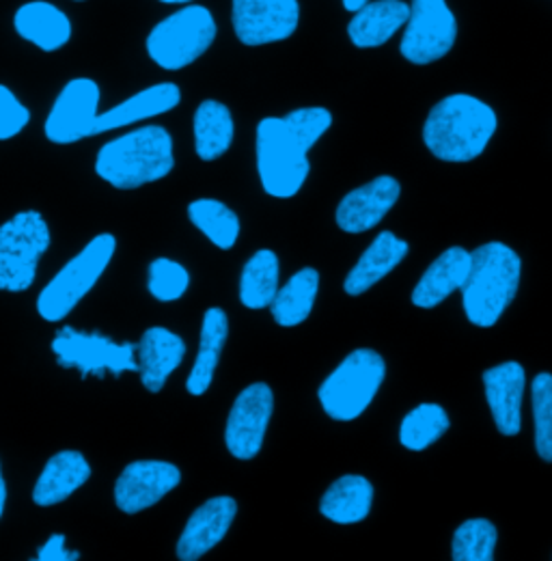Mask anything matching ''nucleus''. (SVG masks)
I'll use <instances>...</instances> for the list:
<instances>
[{
	"instance_id": "obj_1",
	"label": "nucleus",
	"mask_w": 552,
	"mask_h": 561,
	"mask_svg": "<svg viewBox=\"0 0 552 561\" xmlns=\"http://www.w3.org/2000/svg\"><path fill=\"white\" fill-rule=\"evenodd\" d=\"M175 169L173 137L162 126H142L108 140L95 158V173L117 191L164 180Z\"/></svg>"
},
{
	"instance_id": "obj_2",
	"label": "nucleus",
	"mask_w": 552,
	"mask_h": 561,
	"mask_svg": "<svg viewBox=\"0 0 552 561\" xmlns=\"http://www.w3.org/2000/svg\"><path fill=\"white\" fill-rule=\"evenodd\" d=\"M496 113L482 100L456 93L440 100L427 115L423 140L445 162H469L482 156L496 133Z\"/></svg>"
},
{
	"instance_id": "obj_3",
	"label": "nucleus",
	"mask_w": 552,
	"mask_h": 561,
	"mask_svg": "<svg viewBox=\"0 0 552 561\" xmlns=\"http://www.w3.org/2000/svg\"><path fill=\"white\" fill-rule=\"evenodd\" d=\"M522 262L503 242H487L473 253L471 273L462 287V305L471 324L490 329L518 294Z\"/></svg>"
},
{
	"instance_id": "obj_4",
	"label": "nucleus",
	"mask_w": 552,
	"mask_h": 561,
	"mask_svg": "<svg viewBox=\"0 0 552 561\" xmlns=\"http://www.w3.org/2000/svg\"><path fill=\"white\" fill-rule=\"evenodd\" d=\"M117 251V238L113 233L95 236L78 255L53 277L37 296V313L42 320L57 324L82 302V298L97 285L111 266Z\"/></svg>"
},
{
	"instance_id": "obj_5",
	"label": "nucleus",
	"mask_w": 552,
	"mask_h": 561,
	"mask_svg": "<svg viewBox=\"0 0 552 561\" xmlns=\"http://www.w3.org/2000/svg\"><path fill=\"white\" fill-rule=\"evenodd\" d=\"M216 20L204 4H184L160 20L147 35L145 48L149 59L166 71L193 66L216 39Z\"/></svg>"
},
{
	"instance_id": "obj_6",
	"label": "nucleus",
	"mask_w": 552,
	"mask_h": 561,
	"mask_svg": "<svg viewBox=\"0 0 552 561\" xmlns=\"http://www.w3.org/2000/svg\"><path fill=\"white\" fill-rule=\"evenodd\" d=\"M50 244L53 233L39 211H18L4 220L0 225V291L31 289Z\"/></svg>"
},
{
	"instance_id": "obj_7",
	"label": "nucleus",
	"mask_w": 552,
	"mask_h": 561,
	"mask_svg": "<svg viewBox=\"0 0 552 561\" xmlns=\"http://www.w3.org/2000/svg\"><path fill=\"white\" fill-rule=\"evenodd\" d=\"M384 376L387 363L378 352L369 348L349 352L322 382L318 393L320 404L333 420H358L373 402Z\"/></svg>"
},
{
	"instance_id": "obj_8",
	"label": "nucleus",
	"mask_w": 552,
	"mask_h": 561,
	"mask_svg": "<svg viewBox=\"0 0 552 561\" xmlns=\"http://www.w3.org/2000/svg\"><path fill=\"white\" fill-rule=\"evenodd\" d=\"M307 147L291 135L283 117H266L257 126V171L262 186L276 199L294 197L309 178Z\"/></svg>"
},
{
	"instance_id": "obj_9",
	"label": "nucleus",
	"mask_w": 552,
	"mask_h": 561,
	"mask_svg": "<svg viewBox=\"0 0 552 561\" xmlns=\"http://www.w3.org/2000/svg\"><path fill=\"white\" fill-rule=\"evenodd\" d=\"M53 352L61 367L78 369L82 378H104V374L119 378L124 371H137V344H115L100 333L64 327L53 340Z\"/></svg>"
},
{
	"instance_id": "obj_10",
	"label": "nucleus",
	"mask_w": 552,
	"mask_h": 561,
	"mask_svg": "<svg viewBox=\"0 0 552 561\" xmlns=\"http://www.w3.org/2000/svg\"><path fill=\"white\" fill-rule=\"evenodd\" d=\"M402 37V55L414 66H429L451 53L458 39V20L447 0H411Z\"/></svg>"
},
{
	"instance_id": "obj_11",
	"label": "nucleus",
	"mask_w": 552,
	"mask_h": 561,
	"mask_svg": "<svg viewBox=\"0 0 552 561\" xmlns=\"http://www.w3.org/2000/svg\"><path fill=\"white\" fill-rule=\"evenodd\" d=\"M102 89L91 78H73L57 95L44 133L55 145H73L95 137V122L100 115Z\"/></svg>"
},
{
	"instance_id": "obj_12",
	"label": "nucleus",
	"mask_w": 552,
	"mask_h": 561,
	"mask_svg": "<svg viewBox=\"0 0 552 561\" xmlns=\"http://www.w3.org/2000/svg\"><path fill=\"white\" fill-rule=\"evenodd\" d=\"M273 411L275 396L266 382H255L235 398L225 427V445L233 458L253 460L260 454Z\"/></svg>"
},
{
	"instance_id": "obj_13",
	"label": "nucleus",
	"mask_w": 552,
	"mask_h": 561,
	"mask_svg": "<svg viewBox=\"0 0 552 561\" xmlns=\"http://www.w3.org/2000/svg\"><path fill=\"white\" fill-rule=\"evenodd\" d=\"M231 20L246 46H266L291 37L300 22L298 0H233Z\"/></svg>"
},
{
	"instance_id": "obj_14",
	"label": "nucleus",
	"mask_w": 552,
	"mask_h": 561,
	"mask_svg": "<svg viewBox=\"0 0 552 561\" xmlns=\"http://www.w3.org/2000/svg\"><path fill=\"white\" fill-rule=\"evenodd\" d=\"M182 482V471L164 460H135L115 482V505L124 514H140L160 503Z\"/></svg>"
},
{
	"instance_id": "obj_15",
	"label": "nucleus",
	"mask_w": 552,
	"mask_h": 561,
	"mask_svg": "<svg viewBox=\"0 0 552 561\" xmlns=\"http://www.w3.org/2000/svg\"><path fill=\"white\" fill-rule=\"evenodd\" d=\"M483 387L498 432L503 436H516L522 430V400L527 389L525 367L518 360L494 365L485 369Z\"/></svg>"
},
{
	"instance_id": "obj_16",
	"label": "nucleus",
	"mask_w": 552,
	"mask_h": 561,
	"mask_svg": "<svg viewBox=\"0 0 552 561\" xmlns=\"http://www.w3.org/2000/svg\"><path fill=\"white\" fill-rule=\"evenodd\" d=\"M238 514V503L233 496H211L204 505H199L180 540H177V558L182 561L202 560L209 553L231 529Z\"/></svg>"
},
{
	"instance_id": "obj_17",
	"label": "nucleus",
	"mask_w": 552,
	"mask_h": 561,
	"mask_svg": "<svg viewBox=\"0 0 552 561\" xmlns=\"http://www.w3.org/2000/svg\"><path fill=\"white\" fill-rule=\"evenodd\" d=\"M402 186L391 175H380L369 184L347 193L337 208V225L347 233H365L376 227L398 204Z\"/></svg>"
},
{
	"instance_id": "obj_18",
	"label": "nucleus",
	"mask_w": 552,
	"mask_h": 561,
	"mask_svg": "<svg viewBox=\"0 0 552 561\" xmlns=\"http://www.w3.org/2000/svg\"><path fill=\"white\" fill-rule=\"evenodd\" d=\"M184 356L186 344L177 333L164 327L147 329L137 344V374L142 387L149 393H160Z\"/></svg>"
},
{
	"instance_id": "obj_19",
	"label": "nucleus",
	"mask_w": 552,
	"mask_h": 561,
	"mask_svg": "<svg viewBox=\"0 0 552 561\" xmlns=\"http://www.w3.org/2000/svg\"><path fill=\"white\" fill-rule=\"evenodd\" d=\"M180 102H182V91L175 82L151 84L135 95H130L122 104L100 113L97 122H95V137L135 126L138 122L160 117V115L177 108Z\"/></svg>"
},
{
	"instance_id": "obj_20",
	"label": "nucleus",
	"mask_w": 552,
	"mask_h": 561,
	"mask_svg": "<svg viewBox=\"0 0 552 561\" xmlns=\"http://www.w3.org/2000/svg\"><path fill=\"white\" fill-rule=\"evenodd\" d=\"M15 33L42 53H59L71 39L73 26L66 11L48 0H28L13 15Z\"/></svg>"
},
{
	"instance_id": "obj_21",
	"label": "nucleus",
	"mask_w": 552,
	"mask_h": 561,
	"mask_svg": "<svg viewBox=\"0 0 552 561\" xmlns=\"http://www.w3.org/2000/svg\"><path fill=\"white\" fill-rule=\"evenodd\" d=\"M473 253L462 247L447 249L434 264L423 273L413 289V302L421 309H434L453 291L462 289L471 273Z\"/></svg>"
},
{
	"instance_id": "obj_22",
	"label": "nucleus",
	"mask_w": 552,
	"mask_h": 561,
	"mask_svg": "<svg viewBox=\"0 0 552 561\" xmlns=\"http://www.w3.org/2000/svg\"><path fill=\"white\" fill-rule=\"evenodd\" d=\"M411 7L404 0H369L354 11L347 26L349 42L356 48L384 46L409 22Z\"/></svg>"
},
{
	"instance_id": "obj_23",
	"label": "nucleus",
	"mask_w": 552,
	"mask_h": 561,
	"mask_svg": "<svg viewBox=\"0 0 552 561\" xmlns=\"http://www.w3.org/2000/svg\"><path fill=\"white\" fill-rule=\"evenodd\" d=\"M89 480H91V465L80 451L76 449L59 451L42 469L33 489V501L39 507L59 505L68 501L78 489H82Z\"/></svg>"
},
{
	"instance_id": "obj_24",
	"label": "nucleus",
	"mask_w": 552,
	"mask_h": 561,
	"mask_svg": "<svg viewBox=\"0 0 552 561\" xmlns=\"http://www.w3.org/2000/svg\"><path fill=\"white\" fill-rule=\"evenodd\" d=\"M409 242L400 240L391 231H382L345 277V291L349 296H360L371 289L378 280L384 279L393 268L402 264V260L409 255Z\"/></svg>"
},
{
	"instance_id": "obj_25",
	"label": "nucleus",
	"mask_w": 552,
	"mask_h": 561,
	"mask_svg": "<svg viewBox=\"0 0 552 561\" xmlns=\"http://www.w3.org/2000/svg\"><path fill=\"white\" fill-rule=\"evenodd\" d=\"M229 337V318L220 307H209L204 316L202 324V337H199V352L195 358V365L191 369V376L186 380V391L195 398H202L211 387L218 360L222 348Z\"/></svg>"
},
{
	"instance_id": "obj_26",
	"label": "nucleus",
	"mask_w": 552,
	"mask_h": 561,
	"mask_svg": "<svg viewBox=\"0 0 552 561\" xmlns=\"http://www.w3.org/2000/svg\"><path fill=\"white\" fill-rule=\"evenodd\" d=\"M373 486L363 476H344L324 492L320 512L340 525H354L367 518L371 512Z\"/></svg>"
},
{
	"instance_id": "obj_27",
	"label": "nucleus",
	"mask_w": 552,
	"mask_h": 561,
	"mask_svg": "<svg viewBox=\"0 0 552 561\" xmlns=\"http://www.w3.org/2000/svg\"><path fill=\"white\" fill-rule=\"evenodd\" d=\"M193 133H195V151L204 162L218 160L225 156L233 142L235 126L231 111L216 100H206L199 104L195 111V122H193Z\"/></svg>"
},
{
	"instance_id": "obj_28",
	"label": "nucleus",
	"mask_w": 552,
	"mask_h": 561,
	"mask_svg": "<svg viewBox=\"0 0 552 561\" xmlns=\"http://www.w3.org/2000/svg\"><path fill=\"white\" fill-rule=\"evenodd\" d=\"M320 289V273L313 268L298 271L283 287L276 289V296L271 302V311L278 327H298L302 324L315 305Z\"/></svg>"
},
{
	"instance_id": "obj_29",
	"label": "nucleus",
	"mask_w": 552,
	"mask_h": 561,
	"mask_svg": "<svg viewBox=\"0 0 552 561\" xmlns=\"http://www.w3.org/2000/svg\"><path fill=\"white\" fill-rule=\"evenodd\" d=\"M278 289V257L273 251H257L240 277V300L249 309L271 307Z\"/></svg>"
},
{
	"instance_id": "obj_30",
	"label": "nucleus",
	"mask_w": 552,
	"mask_h": 561,
	"mask_svg": "<svg viewBox=\"0 0 552 561\" xmlns=\"http://www.w3.org/2000/svg\"><path fill=\"white\" fill-rule=\"evenodd\" d=\"M188 218L214 247L222 251H229L238 242V236H240L238 214L216 199L193 202L188 206Z\"/></svg>"
},
{
	"instance_id": "obj_31",
	"label": "nucleus",
	"mask_w": 552,
	"mask_h": 561,
	"mask_svg": "<svg viewBox=\"0 0 552 561\" xmlns=\"http://www.w3.org/2000/svg\"><path fill=\"white\" fill-rule=\"evenodd\" d=\"M449 430V415L438 404H421L413 409L400 427V440L411 451H423Z\"/></svg>"
},
{
	"instance_id": "obj_32",
	"label": "nucleus",
	"mask_w": 552,
	"mask_h": 561,
	"mask_svg": "<svg viewBox=\"0 0 552 561\" xmlns=\"http://www.w3.org/2000/svg\"><path fill=\"white\" fill-rule=\"evenodd\" d=\"M494 547L496 527L487 518H471L458 527L451 558L456 561H492Z\"/></svg>"
},
{
	"instance_id": "obj_33",
	"label": "nucleus",
	"mask_w": 552,
	"mask_h": 561,
	"mask_svg": "<svg viewBox=\"0 0 552 561\" xmlns=\"http://www.w3.org/2000/svg\"><path fill=\"white\" fill-rule=\"evenodd\" d=\"M191 287V273L175 260L156 257L147 268V289L160 302L180 300Z\"/></svg>"
},
{
	"instance_id": "obj_34",
	"label": "nucleus",
	"mask_w": 552,
	"mask_h": 561,
	"mask_svg": "<svg viewBox=\"0 0 552 561\" xmlns=\"http://www.w3.org/2000/svg\"><path fill=\"white\" fill-rule=\"evenodd\" d=\"M536 420V449L544 462H552V376L538 374L531 382Z\"/></svg>"
},
{
	"instance_id": "obj_35",
	"label": "nucleus",
	"mask_w": 552,
	"mask_h": 561,
	"mask_svg": "<svg viewBox=\"0 0 552 561\" xmlns=\"http://www.w3.org/2000/svg\"><path fill=\"white\" fill-rule=\"evenodd\" d=\"M283 122L296 139L300 140L307 149H311L333 126V115L322 106H309V108L291 111L289 115L283 117Z\"/></svg>"
},
{
	"instance_id": "obj_36",
	"label": "nucleus",
	"mask_w": 552,
	"mask_h": 561,
	"mask_svg": "<svg viewBox=\"0 0 552 561\" xmlns=\"http://www.w3.org/2000/svg\"><path fill=\"white\" fill-rule=\"evenodd\" d=\"M31 122V111L18 100V95L0 84V140L15 139Z\"/></svg>"
},
{
	"instance_id": "obj_37",
	"label": "nucleus",
	"mask_w": 552,
	"mask_h": 561,
	"mask_svg": "<svg viewBox=\"0 0 552 561\" xmlns=\"http://www.w3.org/2000/svg\"><path fill=\"white\" fill-rule=\"evenodd\" d=\"M39 561H78L80 553L78 551H69L66 547V536L64 534H55L48 538V542L39 549L37 553Z\"/></svg>"
},
{
	"instance_id": "obj_38",
	"label": "nucleus",
	"mask_w": 552,
	"mask_h": 561,
	"mask_svg": "<svg viewBox=\"0 0 552 561\" xmlns=\"http://www.w3.org/2000/svg\"><path fill=\"white\" fill-rule=\"evenodd\" d=\"M4 503H7V484H4L2 465H0V518H2V514H4Z\"/></svg>"
},
{
	"instance_id": "obj_39",
	"label": "nucleus",
	"mask_w": 552,
	"mask_h": 561,
	"mask_svg": "<svg viewBox=\"0 0 552 561\" xmlns=\"http://www.w3.org/2000/svg\"><path fill=\"white\" fill-rule=\"evenodd\" d=\"M367 2H369V0H344V7L347 11H352V13H354L356 9H360V7H363V4H367Z\"/></svg>"
},
{
	"instance_id": "obj_40",
	"label": "nucleus",
	"mask_w": 552,
	"mask_h": 561,
	"mask_svg": "<svg viewBox=\"0 0 552 561\" xmlns=\"http://www.w3.org/2000/svg\"><path fill=\"white\" fill-rule=\"evenodd\" d=\"M160 2H164V4H191L193 0H160Z\"/></svg>"
},
{
	"instance_id": "obj_41",
	"label": "nucleus",
	"mask_w": 552,
	"mask_h": 561,
	"mask_svg": "<svg viewBox=\"0 0 552 561\" xmlns=\"http://www.w3.org/2000/svg\"><path fill=\"white\" fill-rule=\"evenodd\" d=\"M76 2H84V0H76Z\"/></svg>"
}]
</instances>
